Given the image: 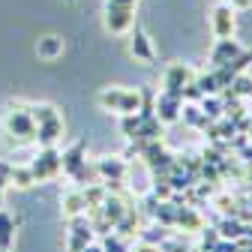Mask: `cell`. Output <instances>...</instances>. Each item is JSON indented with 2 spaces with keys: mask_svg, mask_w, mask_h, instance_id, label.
Here are the masks:
<instances>
[{
  "mask_svg": "<svg viewBox=\"0 0 252 252\" xmlns=\"http://www.w3.org/2000/svg\"><path fill=\"white\" fill-rule=\"evenodd\" d=\"M159 111H162L165 120H174L177 117V96H174V93H165V96L159 99Z\"/></svg>",
  "mask_w": 252,
  "mask_h": 252,
  "instance_id": "8",
  "label": "cell"
},
{
  "mask_svg": "<svg viewBox=\"0 0 252 252\" xmlns=\"http://www.w3.org/2000/svg\"><path fill=\"white\" fill-rule=\"evenodd\" d=\"M36 54L45 57V60L60 57V54H63V39H60V36H42L39 45H36Z\"/></svg>",
  "mask_w": 252,
  "mask_h": 252,
  "instance_id": "5",
  "label": "cell"
},
{
  "mask_svg": "<svg viewBox=\"0 0 252 252\" xmlns=\"http://www.w3.org/2000/svg\"><path fill=\"white\" fill-rule=\"evenodd\" d=\"M54 168H57V156L48 150V153L42 156L39 162H33V168H30V171H33V174H39V177H45V174H51Z\"/></svg>",
  "mask_w": 252,
  "mask_h": 252,
  "instance_id": "7",
  "label": "cell"
},
{
  "mask_svg": "<svg viewBox=\"0 0 252 252\" xmlns=\"http://www.w3.org/2000/svg\"><path fill=\"white\" fill-rule=\"evenodd\" d=\"M6 126L15 132V135H33V117H30V111H15V117L6 120Z\"/></svg>",
  "mask_w": 252,
  "mask_h": 252,
  "instance_id": "4",
  "label": "cell"
},
{
  "mask_svg": "<svg viewBox=\"0 0 252 252\" xmlns=\"http://www.w3.org/2000/svg\"><path fill=\"white\" fill-rule=\"evenodd\" d=\"M57 132H60V120H57V117H51V120H45V123L39 126V135H42L45 144H51V141L57 138Z\"/></svg>",
  "mask_w": 252,
  "mask_h": 252,
  "instance_id": "9",
  "label": "cell"
},
{
  "mask_svg": "<svg viewBox=\"0 0 252 252\" xmlns=\"http://www.w3.org/2000/svg\"><path fill=\"white\" fill-rule=\"evenodd\" d=\"M219 252H237L234 246H219Z\"/></svg>",
  "mask_w": 252,
  "mask_h": 252,
  "instance_id": "18",
  "label": "cell"
},
{
  "mask_svg": "<svg viewBox=\"0 0 252 252\" xmlns=\"http://www.w3.org/2000/svg\"><path fill=\"white\" fill-rule=\"evenodd\" d=\"M138 123H141V117H126V120H123V132H135Z\"/></svg>",
  "mask_w": 252,
  "mask_h": 252,
  "instance_id": "14",
  "label": "cell"
},
{
  "mask_svg": "<svg viewBox=\"0 0 252 252\" xmlns=\"http://www.w3.org/2000/svg\"><path fill=\"white\" fill-rule=\"evenodd\" d=\"M105 252H123V243H117V240H108Z\"/></svg>",
  "mask_w": 252,
  "mask_h": 252,
  "instance_id": "16",
  "label": "cell"
},
{
  "mask_svg": "<svg viewBox=\"0 0 252 252\" xmlns=\"http://www.w3.org/2000/svg\"><path fill=\"white\" fill-rule=\"evenodd\" d=\"M132 54H135V57H141V60H153V48H150V39L141 33V30H138V33L132 36Z\"/></svg>",
  "mask_w": 252,
  "mask_h": 252,
  "instance_id": "6",
  "label": "cell"
},
{
  "mask_svg": "<svg viewBox=\"0 0 252 252\" xmlns=\"http://www.w3.org/2000/svg\"><path fill=\"white\" fill-rule=\"evenodd\" d=\"M132 24V6H114L108 3V15H105V27L111 33H123Z\"/></svg>",
  "mask_w": 252,
  "mask_h": 252,
  "instance_id": "1",
  "label": "cell"
},
{
  "mask_svg": "<svg viewBox=\"0 0 252 252\" xmlns=\"http://www.w3.org/2000/svg\"><path fill=\"white\" fill-rule=\"evenodd\" d=\"M222 234H231V237H237V234H243V231H240V225H237V222H225V225H222Z\"/></svg>",
  "mask_w": 252,
  "mask_h": 252,
  "instance_id": "15",
  "label": "cell"
},
{
  "mask_svg": "<svg viewBox=\"0 0 252 252\" xmlns=\"http://www.w3.org/2000/svg\"><path fill=\"white\" fill-rule=\"evenodd\" d=\"M108 3H114V6H135V0H108Z\"/></svg>",
  "mask_w": 252,
  "mask_h": 252,
  "instance_id": "17",
  "label": "cell"
},
{
  "mask_svg": "<svg viewBox=\"0 0 252 252\" xmlns=\"http://www.w3.org/2000/svg\"><path fill=\"white\" fill-rule=\"evenodd\" d=\"M213 27H216V36L219 39H228L231 36V30H234V15L228 6H219L213 12Z\"/></svg>",
  "mask_w": 252,
  "mask_h": 252,
  "instance_id": "2",
  "label": "cell"
},
{
  "mask_svg": "<svg viewBox=\"0 0 252 252\" xmlns=\"http://www.w3.org/2000/svg\"><path fill=\"white\" fill-rule=\"evenodd\" d=\"M12 177L21 183V186H30L33 183V171H24V168H18V171H12Z\"/></svg>",
  "mask_w": 252,
  "mask_h": 252,
  "instance_id": "12",
  "label": "cell"
},
{
  "mask_svg": "<svg viewBox=\"0 0 252 252\" xmlns=\"http://www.w3.org/2000/svg\"><path fill=\"white\" fill-rule=\"evenodd\" d=\"M234 93H252V81L249 78H237L234 81Z\"/></svg>",
  "mask_w": 252,
  "mask_h": 252,
  "instance_id": "13",
  "label": "cell"
},
{
  "mask_svg": "<svg viewBox=\"0 0 252 252\" xmlns=\"http://www.w3.org/2000/svg\"><path fill=\"white\" fill-rule=\"evenodd\" d=\"M81 252H99V249H81Z\"/></svg>",
  "mask_w": 252,
  "mask_h": 252,
  "instance_id": "19",
  "label": "cell"
},
{
  "mask_svg": "<svg viewBox=\"0 0 252 252\" xmlns=\"http://www.w3.org/2000/svg\"><path fill=\"white\" fill-rule=\"evenodd\" d=\"M198 90H201V93H216V90H219V84H216V78H213V75H204V78L198 81Z\"/></svg>",
  "mask_w": 252,
  "mask_h": 252,
  "instance_id": "10",
  "label": "cell"
},
{
  "mask_svg": "<svg viewBox=\"0 0 252 252\" xmlns=\"http://www.w3.org/2000/svg\"><path fill=\"white\" fill-rule=\"evenodd\" d=\"M78 162H81V144H75V147H72V153L66 156V168H69V171H75V168H78Z\"/></svg>",
  "mask_w": 252,
  "mask_h": 252,
  "instance_id": "11",
  "label": "cell"
},
{
  "mask_svg": "<svg viewBox=\"0 0 252 252\" xmlns=\"http://www.w3.org/2000/svg\"><path fill=\"white\" fill-rule=\"evenodd\" d=\"M240 54V45L237 42H231V39H219V45L213 48V63L216 66H225L228 60H234Z\"/></svg>",
  "mask_w": 252,
  "mask_h": 252,
  "instance_id": "3",
  "label": "cell"
}]
</instances>
